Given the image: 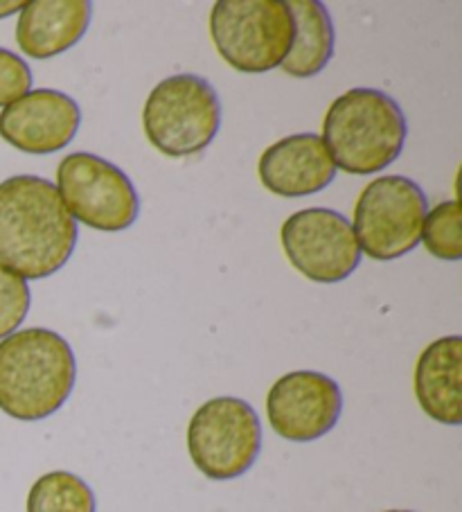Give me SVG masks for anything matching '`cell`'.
<instances>
[{"instance_id": "44dd1931", "label": "cell", "mask_w": 462, "mask_h": 512, "mask_svg": "<svg viewBox=\"0 0 462 512\" xmlns=\"http://www.w3.org/2000/svg\"><path fill=\"white\" fill-rule=\"evenodd\" d=\"M386 512H413V510H386Z\"/></svg>"}, {"instance_id": "5bb4252c", "label": "cell", "mask_w": 462, "mask_h": 512, "mask_svg": "<svg viewBox=\"0 0 462 512\" xmlns=\"http://www.w3.org/2000/svg\"><path fill=\"white\" fill-rule=\"evenodd\" d=\"M415 397L420 409L440 425L462 422V339L458 334L433 341L415 366Z\"/></svg>"}, {"instance_id": "7c38bea8", "label": "cell", "mask_w": 462, "mask_h": 512, "mask_svg": "<svg viewBox=\"0 0 462 512\" xmlns=\"http://www.w3.org/2000/svg\"><path fill=\"white\" fill-rule=\"evenodd\" d=\"M262 185L278 197H309L334 181L336 165L318 134H293L264 149L257 163Z\"/></svg>"}, {"instance_id": "9a60e30c", "label": "cell", "mask_w": 462, "mask_h": 512, "mask_svg": "<svg viewBox=\"0 0 462 512\" xmlns=\"http://www.w3.org/2000/svg\"><path fill=\"white\" fill-rule=\"evenodd\" d=\"M293 43L282 70L291 77L307 79L325 70L334 55L332 16L321 0H293Z\"/></svg>"}, {"instance_id": "52a82bcc", "label": "cell", "mask_w": 462, "mask_h": 512, "mask_svg": "<svg viewBox=\"0 0 462 512\" xmlns=\"http://www.w3.org/2000/svg\"><path fill=\"white\" fill-rule=\"evenodd\" d=\"M429 210L426 194L408 176H379L354 206V235L361 253L388 262L411 253L422 237Z\"/></svg>"}, {"instance_id": "7a4b0ae2", "label": "cell", "mask_w": 462, "mask_h": 512, "mask_svg": "<svg viewBox=\"0 0 462 512\" xmlns=\"http://www.w3.org/2000/svg\"><path fill=\"white\" fill-rule=\"evenodd\" d=\"M75 379V352L61 334L28 328L0 341V409L10 418H50L66 404Z\"/></svg>"}, {"instance_id": "ac0fdd59", "label": "cell", "mask_w": 462, "mask_h": 512, "mask_svg": "<svg viewBox=\"0 0 462 512\" xmlns=\"http://www.w3.org/2000/svg\"><path fill=\"white\" fill-rule=\"evenodd\" d=\"M30 305L32 294L28 282L0 267V341L21 328Z\"/></svg>"}, {"instance_id": "4fadbf2b", "label": "cell", "mask_w": 462, "mask_h": 512, "mask_svg": "<svg viewBox=\"0 0 462 512\" xmlns=\"http://www.w3.org/2000/svg\"><path fill=\"white\" fill-rule=\"evenodd\" d=\"M93 19L88 0H32L16 23V43L32 59H50L84 39Z\"/></svg>"}, {"instance_id": "d6986e66", "label": "cell", "mask_w": 462, "mask_h": 512, "mask_svg": "<svg viewBox=\"0 0 462 512\" xmlns=\"http://www.w3.org/2000/svg\"><path fill=\"white\" fill-rule=\"evenodd\" d=\"M32 88V70L12 50L0 48V107H10Z\"/></svg>"}, {"instance_id": "6da1fadb", "label": "cell", "mask_w": 462, "mask_h": 512, "mask_svg": "<svg viewBox=\"0 0 462 512\" xmlns=\"http://www.w3.org/2000/svg\"><path fill=\"white\" fill-rule=\"evenodd\" d=\"M77 246V222L55 183L19 174L0 183V267L23 280L57 273Z\"/></svg>"}, {"instance_id": "8992f818", "label": "cell", "mask_w": 462, "mask_h": 512, "mask_svg": "<svg viewBox=\"0 0 462 512\" xmlns=\"http://www.w3.org/2000/svg\"><path fill=\"white\" fill-rule=\"evenodd\" d=\"M188 452L210 481L239 479L262 452L260 416L239 397H212L190 420Z\"/></svg>"}, {"instance_id": "ba28073f", "label": "cell", "mask_w": 462, "mask_h": 512, "mask_svg": "<svg viewBox=\"0 0 462 512\" xmlns=\"http://www.w3.org/2000/svg\"><path fill=\"white\" fill-rule=\"evenodd\" d=\"M55 188L70 217L93 231H127L140 215L131 179L102 156L75 152L61 158Z\"/></svg>"}, {"instance_id": "5b68a950", "label": "cell", "mask_w": 462, "mask_h": 512, "mask_svg": "<svg viewBox=\"0 0 462 512\" xmlns=\"http://www.w3.org/2000/svg\"><path fill=\"white\" fill-rule=\"evenodd\" d=\"M210 37L230 68L269 73L289 55L293 16L287 0H219L210 12Z\"/></svg>"}, {"instance_id": "9c48e42d", "label": "cell", "mask_w": 462, "mask_h": 512, "mask_svg": "<svg viewBox=\"0 0 462 512\" xmlns=\"http://www.w3.org/2000/svg\"><path fill=\"white\" fill-rule=\"evenodd\" d=\"M291 267L318 285H336L361 264V249L348 217L332 208H305L280 228Z\"/></svg>"}, {"instance_id": "e0dca14e", "label": "cell", "mask_w": 462, "mask_h": 512, "mask_svg": "<svg viewBox=\"0 0 462 512\" xmlns=\"http://www.w3.org/2000/svg\"><path fill=\"white\" fill-rule=\"evenodd\" d=\"M420 242L438 260L458 262L462 258V208L458 199L442 201L426 213Z\"/></svg>"}, {"instance_id": "8fae6325", "label": "cell", "mask_w": 462, "mask_h": 512, "mask_svg": "<svg viewBox=\"0 0 462 512\" xmlns=\"http://www.w3.org/2000/svg\"><path fill=\"white\" fill-rule=\"evenodd\" d=\"M82 109L55 88H37L0 111V138L19 152L48 156L73 143Z\"/></svg>"}, {"instance_id": "30bf717a", "label": "cell", "mask_w": 462, "mask_h": 512, "mask_svg": "<svg viewBox=\"0 0 462 512\" xmlns=\"http://www.w3.org/2000/svg\"><path fill=\"white\" fill-rule=\"evenodd\" d=\"M343 393L336 379L316 370L282 375L266 395L271 429L289 443H314L341 420Z\"/></svg>"}, {"instance_id": "ffe728a7", "label": "cell", "mask_w": 462, "mask_h": 512, "mask_svg": "<svg viewBox=\"0 0 462 512\" xmlns=\"http://www.w3.org/2000/svg\"><path fill=\"white\" fill-rule=\"evenodd\" d=\"M23 5L25 3H0V19H7V16L21 12Z\"/></svg>"}, {"instance_id": "2e32d148", "label": "cell", "mask_w": 462, "mask_h": 512, "mask_svg": "<svg viewBox=\"0 0 462 512\" xmlns=\"http://www.w3.org/2000/svg\"><path fill=\"white\" fill-rule=\"evenodd\" d=\"M95 494L73 472H48L34 481L28 494V512H95Z\"/></svg>"}, {"instance_id": "3957f363", "label": "cell", "mask_w": 462, "mask_h": 512, "mask_svg": "<svg viewBox=\"0 0 462 512\" xmlns=\"http://www.w3.org/2000/svg\"><path fill=\"white\" fill-rule=\"evenodd\" d=\"M408 136L404 111L379 88H352L332 102L323 143L345 174H379L402 154Z\"/></svg>"}, {"instance_id": "277c9868", "label": "cell", "mask_w": 462, "mask_h": 512, "mask_svg": "<svg viewBox=\"0 0 462 512\" xmlns=\"http://www.w3.org/2000/svg\"><path fill=\"white\" fill-rule=\"evenodd\" d=\"M151 147L170 158H188L208 149L221 127V102L208 79L183 73L156 84L142 111Z\"/></svg>"}]
</instances>
